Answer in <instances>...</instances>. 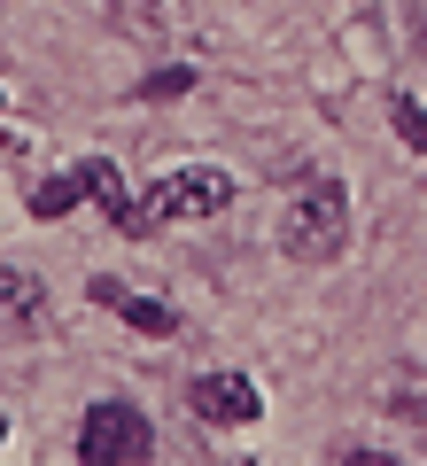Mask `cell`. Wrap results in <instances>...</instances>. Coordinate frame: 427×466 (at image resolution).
Here are the masks:
<instances>
[{"label": "cell", "instance_id": "5", "mask_svg": "<svg viewBox=\"0 0 427 466\" xmlns=\"http://www.w3.org/2000/svg\"><path fill=\"white\" fill-rule=\"evenodd\" d=\"M195 412L210 420V428H249L264 404H257V389H249L241 373H202L195 381Z\"/></svg>", "mask_w": 427, "mask_h": 466}, {"label": "cell", "instance_id": "4", "mask_svg": "<svg viewBox=\"0 0 427 466\" xmlns=\"http://www.w3.org/2000/svg\"><path fill=\"white\" fill-rule=\"evenodd\" d=\"M78 179H86V195L101 202V218H109L117 233H156V210L125 187V171H117V164H78Z\"/></svg>", "mask_w": 427, "mask_h": 466}, {"label": "cell", "instance_id": "10", "mask_svg": "<svg viewBox=\"0 0 427 466\" xmlns=\"http://www.w3.org/2000/svg\"><path fill=\"white\" fill-rule=\"evenodd\" d=\"M187 86H195V70H156L140 94H148V101H171V94H187Z\"/></svg>", "mask_w": 427, "mask_h": 466}, {"label": "cell", "instance_id": "9", "mask_svg": "<svg viewBox=\"0 0 427 466\" xmlns=\"http://www.w3.org/2000/svg\"><path fill=\"white\" fill-rule=\"evenodd\" d=\"M117 311H125V327H140V334H171V327H179V319H171L164 303H148V296H125Z\"/></svg>", "mask_w": 427, "mask_h": 466}, {"label": "cell", "instance_id": "12", "mask_svg": "<svg viewBox=\"0 0 427 466\" xmlns=\"http://www.w3.org/2000/svg\"><path fill=\"white\" fill-rule=\"evenodd\" d=\"M420 24H427V0H420Z\"/></svg>", "mask_w": 427, "mask_h": 466}, {"label": "cell", "instance_id": "1", "mask_svg": "<svg viewBox=\"0 0 427 466\" xmlns=\"http://www.w3.org/2000/svg\"><path fill=\"white\" fill-rule=\"evenodd\" d=\"M342 241H350V195L334 179L303 187L288 202V218H280V249L296 257V265H327V257H342Z\"/></svg>", "mask_w": 427, "mask_h": 466}, {"label": "cell", "instance_id": "11", "mask_svg": "<svg viewBox=\"0 0 427 466\" xmlns=\"http://www.w3.org/2000/svg\"><path fill=\"white\" fill-rule=\"evenodd\" d=\"M0 443H8V420H0Z\"/></svg>", "mask_w": 427, "mask_h": 466}, {"label": "cell", "instance_id": "8", "mask_svg": "<svg viewBox=\"0 0 427 466\" xmlns=\"http://www.w3.org/2000/svg\"><path fill=\"white\" fill-rule=\"evenodd\" d=\"M389 125H396V140H404L412 156H427V109H420L412 94H396V101H389Z\"/></svg>", "mask_w": 427, "mask_h": 466}, {"label": "cell", "instance_id": "2", "mask_svg": "<svg viewBox=\"0 0 427 466\" xmlns=\"http://www.w3.org/2000/svg\"><path fill=\"white\" fill-rule=\"evenodd\" d=\"M148 451H156V435H148V420L132 412V404H94L86 428H78V459L86 466H140Z\"/></svg>", "mask_w": 427, "mask_h": 466}, {"label": "cell", "instance_id": "3", "mask_svg": "<svg viewBox=\"0 0 427 466\" xmlns=\"http://www.w3.org/2000/svg\"><path fill=\"white\" fill-rule=\"evenodd\" d=\"M233 202V179L226 171H164V179L148 187V210H156V226H164V218H218Z\"/></svg>", "mask_w": 427, "mask_h": 466}, {"label": "cell", "instance_id": "6", "mask_svg": "<svg viewBox=\"0 0 427 466\" xmlns=\"http://www.w3.org/2000/svg\"><path fill=\"white\" fill-rule=\"evenodd\" d=\"M0 319L16 334H39V319H47V288L32 280V272H0Z\"/></svg>", "mask_w": 427, "mask_h": 466}, {"label": "cell", "instance_id": "7", "mask_svg": "<svg viewBox=\"0 0 427 466\" xmlns=\"http://www.w3.org/2000/svg\"><path fill=\"white\" fill-rule=\"evenodd\" d=\"M78 195H86L78 171H55V179L32 187V218H70V210H78Z\"/></svg>", "mask_w": 427, "mask_h": 466}]
</instances>
